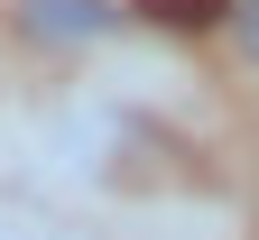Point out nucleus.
Listing matches in <instances>:
<instances>
[{
	"label": "nucleus",
	"instance_id": "obj_1",
	"mask_svg": "<svg viewBox=\"0 0 259 240\" xmlns=\"http://www.w3.org/2000/svg\"><path fill=\"white\" fill-rule=\"evenodd\" d=\"M19 19H28V37H47V46H93L111 28V0H19Z\"/></svg>",
	"mask_w": 259,
	"mask_h": 240
},
{
	"label": "nucleus",
	"instance_id": "obj_2",
	"mask_svg": "<svg viewBox=\"0 0 259 240\" xmlns=\"http://www.w3.org/2000/svg\"><path fill=\"white\" fill-rule=\"evenodd\" d=\"M139 10H148V19H167V28H213V19L232 28V0H139Z\"/></svg>",
	"mask_w": 259,
	"mask_h": 240
},
{
	"label": "nucleus",
	"instance_id": "obj_3",
	"mask_svg": "<svg viewBox=\"0 0 259 240\" xmlns=\"http://www.w3.org/2000/svg\"><path fill=\"white\" fill-rule=\"evenodd\" d=\"M232 37H241V46L259 56V0H232Z\"/></svg>",
	"mask_w": 259,
	"mask_h": 240
}]
</instances>
